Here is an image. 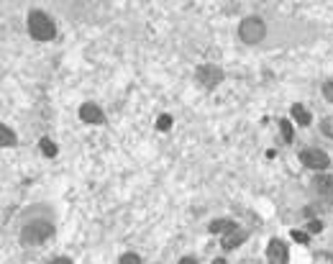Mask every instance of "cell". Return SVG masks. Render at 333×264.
I'll use <instances>...</instances> for the list:
<instances>
[{
  "mask_svg": "<svg viewBox=\"0 0 333 264\" xmlns=\"http://www.w3.org/2000/svg\"><path fill=\"white\" fill-rule=\"evenodd\" d=\"M41 151H44L46 157H54V154H57V144H54L52 139H41Z\"/></svg>",
  "mask_w": 333,
  "mask_h": 264,
  "instance_id": "5bb4252c",
  "label": "cell"
},
{
  "mask_svg": "<svg viewBox=\"0 0 333 264\" xmlns=\"http://www.w3.org/2000/svg\"><path fill=\"white\" fill-rule=\"evenodd\" d=\"M264 34H267V26H264V21H261L259 16H246V18L241 21V26H239V36H241L246 44L261 41Z\"/></svg>",
  "mask_w": 333,
  "mask_h": 264,
  "instance_id": "3957f363",
  "label": "cell"
},
{
  "mask_svg": "<svg viewBox=\"0 0 333 264\" xmlns=\"http://www.w3.org/2000/svg\"><path fill=\"white\" fill-rule=\"evenodd\" d=\"M290 113H292V118H295L300 126H310V121H313V118H310V113H307V108H305V105H300V103H295Z\"/></svg>",
  "mask_w": 333,
  "mask_h": 264,
  "instance_id": "8fae6325",
  "label": "cell"
},
{
  "mask_svg": "<svg viewBox=\"0 0 333 264\" xmlns=\"http://www.w3.org/2000/svg\"><path fill=\"white\" fill-rule=\"evenodd\" d=\"M49 264H72V259H67V256H57V259H52Z\"/></svg>",
  "mask_w": 333,
  "mask_h": 264,
  "instance_id": "ffe728a7",
  "label": "cell"
},
{
  "mask_svg": "<svg viewBox=\"0 0 333 264\" xmlns=\"http://www.w3.org/2000/svg\"><path fill=\"white\" fill-rule=\"evenodd\" d=\"M313 190H315L325 203L333 205V174H318V177L313 180Z\"/></svg>",
  "mask_w": 333,
  "mask_h": 264,
  "instance_id": "52a82bcc",
  "label": "cell"
},
{
  "mask_svg": "<svg viewBox=\"0 0 333 264\" xmlns=\"http://www.w3.org/2000/svg\"><path fill=\"white\" fill-rule=\"evenodd\" d=\"M118 264H141V256L138 254H123L118 259Z\"/></svg>",
  "mask_w": 333,
  "mask_h": 264,
  "instance_id": "2e32d148",
  "label": "cell"
},
{
  "mask_svg": "<svg viewBox=\"0 0 333 264\" xmlns=\"http://www.w3.org/2000/svg\"><path fill=\"white\" fill-rule=\"evenodd\" d=\"M279 131H282V139L284 141H292V123L287 118H279Z\"/></svg>",
  "mask_w": 333,
  "mask_h": 264,
  "instance_id": "4fadbf2b",
  "label": "cell"
},
{
  "mask_svg": "<svg viewBox=\"0 0 333 264\" xmlns=\"http://www.w3.org/2000/svg\"><path fill=\"white\" fill-rule=\"evenodd\" d=\"M29 34L36 41H52L57 36V26L44 11H31L29 13Z\"/></svg>",
  "mask_w": 333,
  "mask_h": 264,
  "instance_id": "6da1fadb",
  "label": "cell"
},
{
  "mask_svg": "<svg viewBox=\"0 0 333 264\" xmlns=\"http://www.w3.org/2000/svg\"><path fill=\"white\" fill-rule=\"evenodd\" d=\"M290 236H292V238H295L297 244H307V233H302V231H297V228H295V231H292Z\"/></svg>",
  "mask_w": 333,
  "mask_h": 264,
  "instance_id": "d6986e66",
  "label": "cell"
},
{
  "mask_svg": "<svg viewBox=\"0 0 333 264\" xmlns=\"http://www.w3.org/2000/svg\"><path fill=\"white\" fill-rule=\"evenodd\" d=\"M267 256H269V264H287L290 261V249H287L284 241L272 238L269 246H267Z\"/></svg>",
  "mask_w": 333,
  "mask_h": 264,
  "instance_id": "8992f818",
  "label": "cell"
},
{
  "mask_svg": "<svg viewBox=\"0 0 333 264\" xmlns=\"http://www.w3.org/2000/svg\"><path fill=\"white\" fill-rule=\"evenodd\" d=\"M0 144H3V146H13L16 144V134L3 123V126H0Z\"/></svg>",
  "mask_w": 333,
  "mask_h": 264,
  "instance_id": "7c38bea8",
  "label": "cell"
},
{
  "mask_svg": "<svg viewBox=\"0 0 333 264\" xmlns=\"http://www.w3.org/2000/svg\"><path fill=\"white\" fill-rule=\"evenodd\" d=\"M180 264H198V259L195 256H185V259H180Z\"/></svg>",
  "mask_w": 333,
  "mask_h": 264,
  "instance_id": "7402d4cb",
  "label": "cell"
},
{
  "mask_svg": "<svg viewBox=\"0 0 333 264\" xmlns=\"http://www.w3.org/2000/svg\"><path fill=\"white\" fill-rule=\"evenodd\" d=\"M323 98H325L328 103H333V80L323 82Z\"/></svg>",
  "mask_w": 333,
  "mask_h": 264,
  "instance_id": "e0dca14e",
  "label": "cell"
},
{
  "mask_svg": "<svg viewBox=\"0 0 333 264\" xmlns=\"http://www.w3.org/2000/svg\"><path fill=\"white\" fill-rule=\"evenodd\" d=\"M236 228H239V226H236L233 221H228V218H218V221L210 223V233H226V236H228V233H233Z\"/></svg>",
  "mask_w": 333,
  "mask_h": 264,
  "instance_id": "30bf717a",
  "label": "cell"
},
{
  "mask_svg": "<svg viewBox=\"0 0 333 264\" xmlns=\"http://www.w3.org/2000/svg\"><path fill=\"white\" fill-rule=\"evenodd\" d=\"M213 264H226V259H216V261H213Z\"/></svg>",
  "mask_w": 333,
  "mask_h": 264,
  "instance_id": "603a6c76",
  "label": "cell"
},
{
  "mask_svg": "<svg viewBox=\"0 0 333 264\" xmlns=\"http://www.w3.org/2000/svg\"><path fill=\"white\" fill-rule=\"evenodd\" d=\"M195 77L200 80L203 87L213 90L216 85H221V80H223V70L216 67V64H200V67L195 70Z\"/></svg>",
  "mask_w": 333,
  "mask_h": 264,
  "instance_id": "277c9868",
  "label": "cell"
},
{
  "mask_svg": "<svg viewBox=\"0 0 333 264\" xmlns=\"http://www.w3.org/2000/svg\"><path fill=\"white\" fill-rule=\"evenodd\" d=\"M300 162L310 169H328L330 167V157L320 149H302L300 151Z\"/></svg>",
  "mask_w": 333,
  "mask_h": 264,
  "instance_id": "5b68a950",
  "label": "cell"
},
{
  "mask_svg": "<svg viewBox=\"0 0 333 264\" xmlns=\"http://www.w3.org/2000/svg\"><path fill=\"white\" fill-rule=\"evenodd\" d=\"M246 236H249V231H244V228H236L233 233H228V236L223 238V244H221V246H223L226 251H231V249H236L241 241H246Z\"/></svg>",
  "mask_w": 333,
  "mask_h": 264,
  "instance_id": "9c48e42d",
  "label": "cell"
},
{
  "mask_svg": "<svg viewBox=\"0 0 333 264\" xmlns=\"http://www.w3.org/2000/svg\"><path fill=\"white\" fill-rule=\"evenodd\" d=\"M80 118H82L85 123H92V126H100V123H105V116H103V111H100L98 105H92V103H85V105H80Z\"/></svg>",
  "mask_w": 333,
  "mask_h": 264,
  "instance_id": "ba28073f",
  "label": "cell"
},
{
  "mask_svg": "<svg viewBox=\"0 0 333 264\" xmlns=\"http://www.w3.org/2000/svg\"><path fill=\"white\" fill-rule=\"evenodd\" d=\"M323 131H325L328 136H333V126H330V121H323Z\"/></svg>",
  "mask_w": 333,
  "mask_h": 264,
  "instance_id": "44dd1931",
  "label": "cell"
},
{
  "mask_svg": "<svg viewBox=\"0 0 333 264\" xmlns=\"http://www.w3.org/2000/svg\"><path fill=\"white\" fill-rule=\"evenodd\" d=\"M307 231H310V233H320V231H323V223H320L318 218H313V221L307 223Z\"/></svg>",
  "mask_w": 333,
  "mask_h": 264,
  "instance_id": "ac0fdd59",
  "label": "cell"
},
{
  "mask_svg": "<svg viewBox=\"0 0 333 264\" xmlns=\"http://www.w3.org/2000/svg\"><path fill=\"white\" fill-rule=\"evenodd\" d=\"M52 233H54V228H52L49 221H34V223L23 226V231H21V244L36 246V244H44Z\"/></svg>",
  "mask_w": 333,
  "mask_h": 264,
  "instance_id": "7a4b0ae2",
  "label": "cell"
},
{
  "mask_svg": "<svg viewBox=\"0 0 333 264\" xmlns=\"http://www.w3.org/2000/svg\"><path fill=\"white\" fill-rule=\"evenodd\" d=\"M156 128H159V131H170V128H172V116H167V113H164V116H159Z\"/></svg>",
  "mask_w": 333,
  "mask_h": 264,
  "instance_id": "9a60e30c",
  "label": "cell"
}]
</instances>
